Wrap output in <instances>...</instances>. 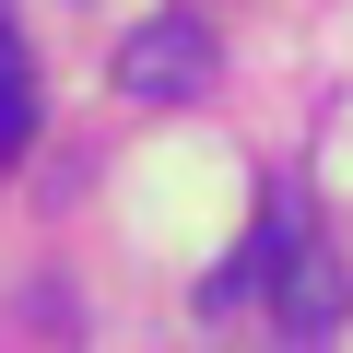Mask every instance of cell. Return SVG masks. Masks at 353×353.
<instances>
[{"label":"cell","instance_id":"cell-1","mask_svg":"<svg viewBox=\"0 0 353 353\" xmlns=\"http://www.w3.org/2000/svg\"><path fill=\"white\" fill-rule=\"evenodd\" d=\"M259 306L283 318V341H330L341 318H353V283H341V259L283 212V236H271V283H259Z\"/></svg>","mask_w":353,"mask_h":353},{"label":"cell","instance_id":"cell-2","mask_svg":"<svg viewBox=\"0 0 353 353\" xmlns=\"http://www.w3.org/2000/svg\"><path fill=\"white\" fill-rule=\"evenodd\" d=\"M118 94H141V106H189V94H212V24H201V12H153V24H130V36H118Z\"/></svg>","mask_w":353,"mask_h":353},{"label":"cell","instance_id":"cell-3","mask_svg":"<svg viewBox=\"0 0 353 353\" xmlns=\"http://www.w3.org/2000/svg\"><path fill=\"white\" fill-rule=\"evenodd\" d=\"M24 141H36V59H24L12 12H0V165H12Z\"/></svg>","mask_w":353,"mask_h":353}]
</instances>
